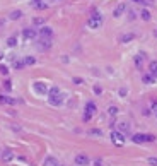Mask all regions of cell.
I'll return each mask as SVG.
<instances>
[{
    "label": "cell",
    "instance_id": "obj_1",
    "mask_svg": "<svg viewBox=\"0 0 157 166\" xmlns=\"http://www.w3.org/2000/svg\"><path fill=\"white\" fill-rule=\"evenodd\" d=\"M63 101H65V96L60 92V88L58 86H53V88H50L48 91V103L51 106H60L63 105Z\"/></svg>",
    "mask_w": 157,
    "mask_h": 166
},
{
    "label": "cell",
    "instance_id": "obj_2",
    "mask_svg": "<svg viewBox=\"0 0 157 166\" xmlns=\"http://www.w3.org/2000/svg\"><path fill=\"white\" fill-rule=\"evenodd\" d=\"M101 24H103V16H101L97 10H94V12L91 14V17L87 19V26L91 27V29H97V27H101Z\"/></svg>",
    "mask_w": 157,
    "mask_h": 166
},
{
    "label": "cell",
    "instance_id": "obj_3",
    "mask_svg": "<svg viewBox=\"0 0 157 166\" xmlns=\"http://www.w3.org/2000/svg\"><path fill=\"white\" fill-rule=\"evenodd\" d=\"M131 140L135 144H145V142H154L155 135H152V134H135V135L131 137Z\"/></svg>",
    "mask_w": 157,
    "mask_h": 166
},
{
    "label": "cell",
    "instance_id": "obj_4",
    "mask_svg": "<svg viewBox=\"0 0 157 166\" xmlns=\"http://www.w3.org/2000/svg\"><path fill=\"white\" fill-rule=\"evenodd\" d=\"M96 110H97L96 103H94V101H87V105H85V113H84V122H89L92 118V115L96 113Z\"/></svg>",
    "mask_w": 157,
    "mask_h": 166
},
{
    "label": "cell",
    "instance_id": "obj_5",
    "mask_svg": "<svg viewBox=\"0 0 157 166\" xmlns=\"http://www.w3.org/2000/svg\"><path fill=\"white\" fill-rule=\"evenodd\" d=\"M33 89H34V92L39 94V96H44V94H48V91H50L48 86H46L44 82H39V81L33 84Z\"/></svg>",
    "mask_w": 157,
    "mask_h": 166
},
{
    "label": "cell",
    "instance_id": "obj_6",
    "mask_svg": "<svg viewBox=\"0 0 157 166\" xmlns=\"http://www.w3.org/2000/svg\"><path fill=\"white\" fill-rule=\"evenodd\" d=\"M111 140H113V144H116V146H123L125 144V135H123L121 132L113 130L111 132Z\"/></svg>",
    "mask_w": 157,
    "mask_h": 166
},
{
    "label": "cell",
    "instance_id": "obj_7",
    "mask_svg": "<svg viewBox=\"0 0 157 166\" xmlns=\"http://www.w3.org/2000/svg\"><path fill=\"white\" fill-rule=\"evenodd\" d=\"M38 34H39V38H48V39H51L53 29H51V27H48V26H41V27H39V31H38Z\"/></svg>",
    "mask_w": 157,
    "mask_h": 166
},
{
    "label": "cell",
    "instance_id": "obj_8",
    "mask_svg": "<svg viewBox=\"0 0 157 166\" xmlns=\"http://www.w3.org/2000/svg\"><path fill=\"white\" fill-rule=\"evenodd\" d=\"M89 163H91V159H89L87 154H77L75 156V164L77 166H87Z\"/></svg>",
    "mask_w": 157,
    "mask_h": 166
},
{
    "label": "cell",
    "instance_id": "obj_9",
    "mask_svg": "<svg viewBox=\"0 0 157 166\" xmlns=\"http://www.w3.org/2000/svg\"><path fill=\"white\" fill-rule=\"evenodd\" d=\"M22 36L26 39H34L38 36V31L34 27H26V29H22Z\"/></svg>",
    "mask_w": 157,
    "mask_h": 166
},
{
    "label": "cell",
    "instance_id": "obj_10",
    "mask_svg": "<svg viewBox=\"0 0 157 166\" xmlns=\"http://www.w3.org/2000/svg\"><path fill=\"white\" fill-rule=\"evenodd\" d=\"M39 50H43V52H46V50H50L51 48V39H48V38H41L39 39Z\"/></svg>",
    "mask_w": 157,
    "mask_h": 166
},
{
    "label": "cell",
    "instance_id": "obj_11",
    "mask_svg": "<svg viewBox=\"0 0 157 166\" xmlns=\"http://www.w3.org/2000/svg\"><path fill=\"white\" fill-rule=\"evenodd\" d=\"M17 99H14L10 96H4V94H0V105H16Z\"/></svg>",
    "mask_w": 157,
    "mask_h": 166
},
{
    "label": "cell",
    "instance_id": "obj_12",
    "mask_svg": "<svg viewBox=\"0 0 157 166\" xmlns=\"http://www.w3.org/2000/svg\"><path fill=\"white\" fill-rule=\"evenodd\" d=\"M118 132H121L123 135L130 134V125H128L127 122H120V123H118Z\"/></svg>",
    "mask_w": 157,
    "mask_h": 166
},
{
    "label": "cell",
    "instance_id": "obj_13",
    "mask_svg": "<svg viewBox=\"0 0 157 166\" xmlns=\"http://www.w3.org/2000/svg\"><path fill=\"white\" fill-rule=\"evenodd\" d=\"M43 166H60V163L57 161V157H53V156H46V157H44Z\"/></svg>",
    "mask_w": 157,
    "mask_h": 166
},
{
    "label": "cell",
    "instance_id": "obj_14",
    "mask_svg": "<svg viewBox=\"0 0 157 166\" xmlns=\"http://www.w3.org/2000/svg\"><path fill=\"white\" fill-rule=\"evenodd\" d=\"M125 10H127V5L121 2V4H118V5H116V9L113 10V16H114V17H120V16H121Z\"/></svg>",
    "mask_w": 157,
    "mask_h": 166
},
{
    "label": "cell",
    "instance_id": "obj_15",
    "mask_svg": "<svg viewBox=\"0 0 157 166\" xmlns=\"http://www.w3.org/2000/svg\"><path fill=\"white\" fill-rule=\"evenodd\" d=\"M2 159H4V161H7V163L12 161V159H14V153L10 151V149H5L4 153H2Z\"/></svg>",
    "mask_w": 157,
    "mask_h": 166
},
{
    "label": "cell",
    "instance_id": "obj_16",
    "mask_svg": "<svg viewBox=\"0 0 157 166\" xmlns=\"http://www.w3.org/2000/svg\"><path fill=\"white\" fill-rule=\"evenodd\" d=\"M142 81H144V84H154V82H155V77H154V75L148 72V74H144V75H142Z\"/></svg>",
    "mask_w": 157,
    "mask_h": 166
},
{
    "label": "cell",
    "instance_id": "obj_17",
    "mask_svg": "<svg viewBox=\"0 0 157 166\" xmlns=\"http://www.w3.org/2000/svg\"><path fill=\"white\" fill-rule=\"evenodd\" d=\"M144 58H145V53H138L135 57V65L138 67V69H142V63H144Z\"/></svg>",
    "mask_w": 157,
    "mask_h": 166
},
{
    "label": "cell",
    "instance_id": "obj_18",
    "mask_svg": "<svg viewBox=\"0 0 157 166\" xmlns=\"http://www.w3.org/2000/svg\"><path fill=\"white\" fill-rule=\"evenodd\" d=\"M148 72L157 79V62H150V65H148Z\"/></svg>",
    "mask_w": 157,
    "mask_h": 166
},
{
    "label": "cell",
    "instance_id": "obj_19",
    "mask_svg": "<svg viewBox=\"0 0 157 166\" xmlns=\"http://www.w3.org/2000/svg\"><path fill=\"white\" fill-rule=\"evenodd\" d=\"M9 17L12 19V21H17V19H21V17H22V12H21V10H12Z\"/></svg>",
    "mask_w": 157,
    "mask_h": 166
},
{
    "label": "cell",
    "instance_id": "obj_20",
    "mask_svg": "<svg viewBox=\"0 0 157 166\" xmlns=\"http://www.w3.org/2000/svg\"><path fill=\"white\" fill-rule=\"evenodd\" d=\"M133 38H135V34H133V33H130V34H123L121 38H120V41H121V43H127V41H131Z\"/></svg>",
    "mask_w": 157,
    "mask_h": 166
},
{
    "label": "cell",
    "instance_id": "obj_21",
    "mask_svg": "<svg viewBox=\"0 0 157 166\" xmlns=\"http://www.w3.org/2000/svg\"><path fill=\"white\" fill-rule=\"evenodd\" d=\"M16 45H17V38H16V36H10V38L7 39V46H10V48H14Z\"/></svg>",
    "mask_w": 157,
    "mask_h": 166
},
{
    "label": "cell",
    "instance_id": "obj_22",
    "mask_svg": "<svg viewBox=\"0 0 157 166\" xmlns=\"http://www.w3.org/2000/svg\"><path fill=\"white\" fill-rule=\"evenodd\" d=\"M34 63H36L34 57H26L24 58V65H34Z\"/></svg>",
    "mask_w": 157,
    "mask_h": 166
},
{
    "label": "cell",
    "instance_id": "obj_23",
    "mask_svg": "<svg viewBox=\"0 0 157 166\" xmlns=\"http://www.w3.org/2000/svg\"><path fill=\"white\" fill-rule=\"evenodd\" d=\"M140 16H142V19H144V21H150V12H148L147 9L142 10V12H140Z\"/></svg>",
    "mask_w": 157,
    "mask_h": 166
},
{
    "label": "cell",
    "instance_id": "obj_24",
    "mask_svg": "<svg viewBox=\"0 0 157 166\" xmlns=\"http://www.w3.org/2000/svg\"><path fill=\"white\" fill-rule=\"evenodd\" d=\"M118 111H120V110H118L116 106H109V108H108V113L111 115V117H116V115H118Z\"/></svg>",
    "mask_w": 157,
    "mask_h": 166
},
{
    "label": "cell",
    "instance_id": "obj_25",
    "mask_svg": "<svg viewBox=\"0 0 157 166\" xmlns=\"http://www.w3.org/2000/svg\"><path fill=\"white\" fill-rule=\"evenodd\" d=\"M22 67H24V60H16L14 62V69L16 70H21Z\"/></svg>",
    "mask_w": 157,
    "mask_h": 166
},
{
    "label": "cell",
    "instance_id": "obj_26",
    "mask_svg": "<svg viewBox=\"0 0 157 166\" xmlns=\"http://www.w3.org/2000/svg\"><path fill=\"white\" fill-rule=\"evenodd\" d=\"M36 9H46V4H41V0H34V4H33Z\"/></svg>",
    "mask_w": 157,
    "mask_h": 166
},
{
    "label": "cell",
    "instance_id": "obj_27",
    "mask_svg": "<svg viewBox=\"0 0 157 166\" xmlns=\"http://www.w3.org/2000/svg\"><path fill=\"white\" fill-rule=\"evenodd\" d=\"M33 24H34V26H43V24H44V19L43 17H36L34 21H33Z\"/></svg>",
    "mask_w": 157,
    "mask_h": 166
},
{
    "label": "cell",
    "instance_id": "obj_28",
    "mask_svg": "<svg viewBox=\"0 0 157 166\" xmlns=\"http://www.w3.org/2000/svg\"><path fill=\"white\" fill-rule=\"evenodd\" d=\"M4 88H5V91H10V89H12V82H10L9 79L4 81Z\"/></svg>",
    "mask_w": 157,
    "mask_h": 166
},
{
    "label": "cell",
    "instance_id": "obj_29",
    "mask_svg": "<svg viewBox=\"0 0 157 166\" xmlns=\"http://www.w3.org/2000/svg\"><path fill=\"white\" fill-rule=\"evenodd\" d=\"M0 74H2V75H7V74H9V69H7L5 65H0Z\"/></svg>",
    "mask_w": 157,
    "mask_h": 166
},
{
    "label": "cell",
    "instance_id": "obj_30",
    "mask_svg": "<svg viewBox=\"0 0 157 166\" xmlns=\"http://www.w3.org/2000/svg\"><path fill=\"white\" fill-rule=\"evenodd\" d=\"M150 108H152V111H155V113H157V99L150 101Z\"/></svg>",
    "mask_w": 157,
    "mask_h": 166
},
{
    "label": "cell",
    "instance_id": "obj_31",
    "mask_svg": "<svg viewBox=\"0 0 157 166\" xmlns=\"http://www.w3.org/2000/svg\"><path fill=\"white\" fill-rule=\"evenodd\" d=\"M148 163L152 166H157V157H148Z\"/></svg>",
    "mask_w": 157,
    "mask_h": 166
},
{
    "label": "cell",
    "instance_id": "obj_32",
    "mask_svg": "<svg viewBox=\"0 0 157 166\" xmlns=\"http://www.w3.org/2000/svg\"><path fill=\"white\" fill-rule=\"evenodd\" d=\"M94 92H96V94H101V92H103V89H101L99 86H94Z\"/></svg>",
    "mask_w": 157,
    "mask_h": 166
},
{
    "label": "cell",
    "instance_id": "obj_33",
    "mask_svg": "<svg viewBox=\"0 0 157 166\" xmlns=\"http://www.w3.org/2000/svg\"><path fill=\"white\" fill-rule=\"evenodd\" d=\"M89 134H91V135H101V130H91Z\"/></svg>",
    "mask_w": 157,
    "mask_h": 166
},
{
    "label": "cell",
    "instance_id": "obj_34",
    "mask_svg": "<svg viewBox=\"0 0 157 166\" xmlns=\"http://www.w3.org/2000/svg\"><path fill=\"white\" fill-rule=\"evenodd\" d=\"M74 82H75V84H82L84 81H82L80 77H74Z\"/></svg>",
    "mask_w": 157,
    "mask_h": 166
},
{
    "label": "cell",
    "instance_id": "obj_35",
    "mask_svg": "<svg viewBox=\"0 0 157 166\" xmlns=\"http://www.w3.org/2000/svg\"><path fill=\"white\" fill-rule=\"evenodd\" d=\"M120 94H121V96H125V94H127V89L121 88V89H120Z\"/></svg>",
    "mask_w": 157,
    "mask_h": 166
},
{
    "label": "cell",
    "instance_id": "obj_36",
    "mask_svg": "<svg viewBox=\"0 0 157 166\" xmlns=\"http://www.w3.org/2000/svg\"><path fill=\"white\" fill-rule=\"evenodd\" d=\"M128 14H130V21H131V19H135V12H133V10H130Z\"/></svg>",
    "mask_w": 157,
    "mask_h": 166
},
{
    "label": "cell",
    "instance_id": "obj_37",
    "mask_svg": "<svg viewBox=\"0 0 157 166\" xmlns=\"http://www.w3.org/2000/svg\"><path fill=\"white\" fill-rule=\"evenodd\" d=\"M2 26H4V21H2V19H0V27H2Z\"/></svg>",
    "mask_w": 157,
    "mask_h": 166
},
{
    "label": "cell",
    "instance_id": "obj_38",
    "mask_svg": "<svg viewBox=\"0 0 157 166\" xmlns=\"http://www.w3.org/2000/svg\"><path fill=\"white\" fill-rule=\"evenodd\" d=\"M155 36H157V31H155Z\"/></svg>",
    "mask_w": 157,
    "mask_h": 166
},
{
    "label": "cell",
    "instance_id": "obj_39",
    "mask_svg": "<svg viewBox=\"0 0 157 166\" xmlns=\"http://www.w3.org/2000/svg\"><path fill=\"white\" fill-rule=\"evenodd\" d=\"M60 166H61V164H60Z\"/></svg>",
    "mask_w": 157,
    "mask_h": 166
}]
</instances>
